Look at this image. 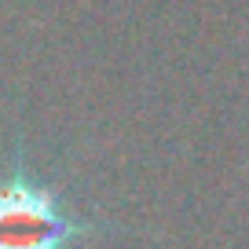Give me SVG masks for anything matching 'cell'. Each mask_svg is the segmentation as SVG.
Wrapping results in <instances>:
<instances>
[{
  "instance_id": "obj_1",
  "label": "cell",
  "mask_w": 249,
  "mask_h": 249,
  "mask_svg": "<svg viewBox=\"0 0 249 249\" xmlns=\"http://www.w3.org/2000/svg\"><path fill=\"white\" fill-rule=\"evenodd\" d=\"M88 220L73 216L48 183L26 169L0 179V249H73Z\"/></svg>"
}]
</instances>
